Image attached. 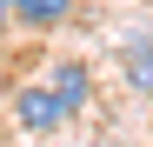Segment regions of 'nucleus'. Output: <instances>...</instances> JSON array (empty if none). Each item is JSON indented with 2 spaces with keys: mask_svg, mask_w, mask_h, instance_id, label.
Segmentation results:
<instances>
[{
  "mask_svg": "<svg viewBox=\"0 0 153 147\" xmlns=\"http://www.w3.org/2000/svg\"><path fill=\"white\" fill-rule=\"evenodd\" d=\"M7 14L20 20V27H33V34H53L60 20L73 14V0H7Z\"/></svg>",
  "mask_w": 153,
  "mask_h": 147,
  "instance_id": "3",
  "label": "nucleus"
},
{
  "mask_svg": "<svg viewBox=\"0 0 153 147\" xmlns=\"http://www.w3.org/2000/svg\"><path fill=\"white\" fill-rule=\"evenodd\" d=\"M13 120H20L27 134H53V127H67V120H73V107H67L47 80H27V87L13 94Z\"/></svg>",
  "mask_w": 153,
  "mask_h": 147,
  "instance_id": "1",
  "label": "nucleus"
},
{
  "mask_svg": "<svg viewBox=\"0 0 153 147\" xmlns=\"http://www.w3.org/2000/svg\"><path fill=\"white\" fill-rule=\"evenodd\" d=\"M40 80L53 87V94H60L73 114H80V107H87V94H93V74H87V60H47V67H40Z\"/></svg>",
  "mask_w": 153,
  "mask_h": 147,
  "instance_id": "2",
  "label": "nucleus"
},
{
  "mask_svg": "<svg viewBox=\"0 0 153 147\" xmlns=\"http://www.w3.org/2000/svg\"><path fill=\"white\" fill-rule=\"evenodd\" d=\"M126 80H133L140 94H153V40H133V47H126Z\"/></svg>",
  "mask_w": 153,
  "mask_h": 147,
  "instance_id": "4",
  "label": "nucleus"
},
{
  "mask_svg": "<svg viewBox=\"0 0 153 147\" xmlns=\"http://www.w3.org/2000/svg\"><path fill=\"white\" fill-rule=\"evenodd\" d=\"M0 147H7V127H0Z\"/></svg>",
  "mask_w": 153,
  "mask_h": 147,
  "instance_id": "6",
  "label": "nucleus"
},
{
  "mask_svg": "<svg viewBox=\"0 0 153 147\" xmlns=\"http://www.w3.org/2000/svg\"><path fill=\"white\" fill-rule=\"evenodd\" d=\"M0 27H13V14H7V0H0Z\"/></svg>",
  "mask_w": 153,
  "mask_h": 147,
  "instance_id": "5",
  "label": "nucleus"
}]
</instances>
